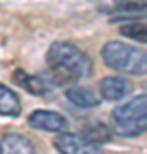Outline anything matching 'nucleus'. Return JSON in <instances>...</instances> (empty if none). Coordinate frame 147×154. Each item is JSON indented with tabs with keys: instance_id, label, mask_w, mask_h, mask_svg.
<instances>
[{
	"instance_id": "f257e3e1",
	"label": "nucleus",
	"mask_w": 147,
	"mask_h": 154,
	"mask_svg": "<svg viewBox=\"0 0 147 154\" xmlns=\"http://www.w3.org/2000/svg\"><path fill=\"white\" fill-rule=\"evenodd\" d=\"M50 81L53 84H74L84 77H89L93 72L91 58L72 43L57 41L48 48L46 53Z\"/></svg>"
},
{
	"instance_id": "f03ea898",
	"label": "nucleus",
	"mask_w": 147,
	"mask_h": 154,
	"mask_svg": "<svg viewBox=\"0 0 147 154\" xmlns=\"http://www.w3.org/2000/svg\"><path fill=\"white\" fill-rule=\"evenodd\" d=\"M147 127V96L140 94L116 106L111 113V132L121 137H137Z\"/></svg>"
},
{
	"instance_id": "7ed1b4c3",
	"label": "nucleus",
	"mask_w": 147,
	"mask_h": 154,
	"mask_svg": "<svg viewBox=\"0 0 147 154\" xmlns=\"http://www.w3.org/2000/svg\"><path fill=\"white\" fill-rule=\"evenodd\" d=\"M104 63L115 70L132 74V75H144L147 70V55L144 50H139L132 45L121 41H108L101 51Z\"/></svg>"
},
{
	"instance_id": "20e7f679",
	"label": "nucleus",
	"mask_w": 147,
	"mask_h": 154,
	"mask_svg": "<svg viewBox=\"0 0 147 154\" xmlns=\"http://www.w3.org/2000/svg\"><path fill=\"white\" fill-rule=\"evenodd\" d=\"M53 144L60 154H103L101 146L89 142L79 134L62 132L58 134Z\"/></svg>"
},
{
	"instance_id": "39448f33",
	"label": "nucleus",
	"mask_w": 147,
	"mask_h": 154,
	"mask_svg": "<svg viewBox=\"0 0 147 154\" xmlns=\"http://www.w3.org/2000/svg\"><path fill=\"white\" fill-rule=\"evenodd\" d=\"M27 123L36 128V130H44V132H65L67 120L65 116L57 113V111L48 110H38L31 113L27 118Z\"/></svg>"
},
{
	"instance_id": "423d86ee",
	"label": "nucleus",
	"mask_w": 147,
	"mask_h": 154,
	"mask_svg": "<svg viewBox=\"0 0 147 154\" xmlns=\"http://www.w3.org/2000/svg\"><path fill=\"white\" fill-rule=\"evenodd\" d=\"M130 91H132V84L127 79H123V77L109 75V77H104L103 81L99 82L101 98L106 99V101L123 99L127 94H130Z\"/></svg>"
},
{
	"instance_id": "0eeeda50",
	"label": "nucleus",
	"mask_w": 147,
	"mask_h": 154,
	"mask_svg": "<svg viewBox=\"0 0 147 154\" xmlns=\"http://www.w3.org/2000/svg\"><path fill=\"white\" fill-rule=\"evenodd\" d=\"M0 154H38L34 144L21 134H7L0 140Z\"/></svg>"
},
{
	"instance_id": "6e6552de",
	"label": "nucleus",
	"mask_w": 147,
	"mask_h": 154,
	"mask_svg": "<svg viewBox=\"0 0 147 154\" xmlns=\"http://www.w3.org/2000/svg\"><path fill=\"white\" fill-rule=\"evenodd\" d=\"M67 99L70 101L72 105L79 106V108H94L99 105V98L93 91L84 88H70L65 93Z\"/></svg>"
},
{
	"instance_id": "1a4fd4ad",
	"label": "nucleus",
	"mask_w": 147,
	"mask_h": 154,
	"mask_svg": "<svg viewBox=\"0 0 147 154\" xmlns=\"http://www.w3.org/2000/svg\"><path fill=\"white\" fill-rule=\"evenodd\" d=\"M21 113L19 98L14 91L0 84V115L2 116H17Z\"/></svg>"
},
{
	"instance_id": "9d476101",
	"label": "nucleus",
	"mask_w": 147,
	"mask_h": 154,
	"mask_svg": "<svg viewBox=\"0 0 147 154\" xmlns=\"http://www.w3.org/2000/svg\"><path fill=\"white\" fill-rule=\"evenodd\" d=\"M14 81H16V84H19L21 88H24L31 94L48 93V86L44 82V79H41L38 75H29V74H24L22 70H17L14 74Z\"/></svg>"
},
{
	"instance_id": "9b49d317",
	"label": "nucleus",
	"mask_w": 147,
	"mask_h": 154,
	"mask_svg": "<svg viewBox=\"0 0 147 154\" xmlns=\"http://www.w3.org/2000/svg\"><path fill=\"white\" fill-rule=\"evenodd\" d=\"M111 134L113 132L106 125H103V123H93V125H87L84 128L82 137L87 139L89 142L96 144V146H101V144L111 140Z\"/></svg>"
},
{
	"instance_id": "f8f14e48",
	"label": "nucleus",
	"mask_w": 147,
	"mask_h": 154,
	"mask_svg": "<svg viewBox=\"0 0 147 154\" xmlns=\"http://www.w3.org/2000/svg\"><path fill=\"white\" fill-rule=\"evenodd\" d=\"M120 34H123V36L130 39H135L139 43H145L147 41V28L140 21H128L125 26L120 28Z\"/></svg>"
}]
</instances>
